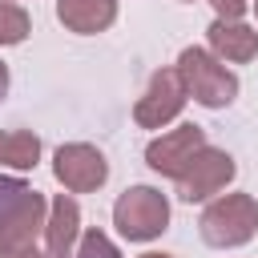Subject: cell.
<instances>
[{
	"label": "cell",
	"mask_w": 258,
	"mask_h": 258,
	"mask_svg": "<svg viewBox=\"0 0 258 258\" xmlns=\"http://www.w3.org/2000/svg\"><path fill=\"white\" fill-rule=\"evenodd\" d=\"M206 40L222 64H246L258 56V28H250L242 20H214L206 28Z\"/></svg>",
	"instance_id": "cell-9"
},
{
	"label": "cell",
	"mask_w": 258,
	"mask_h": 258,
	"mask_svg": "<svg viewBox=\"0 0 258 258\" xmlns=\"http://www.w3.org/2000/svg\"><path fill=\"white\" fill-rule=\"evenodd\" d=\"M24 194H28V181H20V177H4V173H0V222L12 214V206H16Z\"/></svg>",
	"instance_id": "cell-15"
},
{
	"label": "cell",
	"mask_w": 258,
	"mask_h": 258,
	"mask_svg": "<svg viewBox=\"0 0 258 258\" xmlns=\"http://www.w3.org/2000/svg\"><path fill=\"white\" fill-rule=\"evenodd\" d=\"M210 8L218 12V20H242V12L250 8V0H210Z\"/></svg>",
	"instance_id": "cell-16"
},
{
	"label": "cell",
	"mask_w": 258,
	"mask_h": 258,
	"mask_svg": "<svg viewBox=\"0 0 258 258\" xmlns=\"http://www.w3.org/2000/svg\"><path fill=\"white\" fill-rule=\"evenodd\" d=\"M28 258H40V254H28Z\"/></svg>",
	"instance_id": "cell-19"
},
{
	"label": "cell",
	"mask_w": 258,
	"mask_h": 258,
	"mask_svg": "<svg viewBox=\"0 0 258 258\" xmlns=\"http://www.w3.org/2000/svg\"><path fill=\"white\" fill-rule=\"evenodd\" d=\"M52 177L69 194H93L109 181V161L97 145L89 141H69L52 153Z\"/></svg>",
	"instance_id": "cell-6"
},
{
	"label": "cell",
	"mask_w": 258,
	"mask_h": 258,
	"mask_svg": "<svg viewBox=\"0 0 258 258\" xmlns=\"http://www.w3.org/2000/svg\"><path fill=\"white\" fill-rule=\"evenodd\" d=\"M185 101H189V97H185V85H181L177 69H157V73L149 77L145 93H141L137 105H133V121H137L141 129H165L169 121L181 117Z\"/></svg>",
	"instance_id": "cell-7"
},
{
	"label": "cell",
	"mask_w": 258,
	"mask_h": 258,
	"mask_svg": "<svg viewBox=\"0 0 258 258\" xmlns=\"http://www.w3.org/2000/svg\"><path fill=\"white\" fill-rule=\"evenodd\" d=\"M198 230H202V242L206 246H218V250L246 246L258 234V202L250 194H218L202 210Z\"/></svg>",
	"instance_id": "cell-2"
},
{
	"label": "cell",
	"mask_w": 258,
	"mask_h": 258,
	"mask_svg": "<svg viewBox=\"0 0 258 258\" xmlns=\"http://www.w3.org/2000/svg\"><path fill=\"white\" fill-rule=\"evenodd\" d=\"M202 145H206V129H202V125H177V129H169V133H161V137L149 141L145 161H149L153 173L177 181V177L185 173V165L198 157Z\"/></svg>",
	"instance_id": "cell-8"
},
{
	"label": "cell",
	"mask_w": 258,
	"mask_h": 258,
	"mask_svg": "<svg viewBox=\"0 0 258 258\" xmlns=\"http://www.w3.org/2000/svg\"><path fill=\"white\" fill-rule=\"evenodd\" d=\"M141 258H173V254H161V250H149V254H141Z\"/></svg>",
	"instance_id": "cell-18"
},
{
	"label": "cell",
	"mask_w": 258,
	"mask_h": 258,
	"mask_svg": "<svg viewBox=\"0 0 258 258\" xmlns=\"http://www.w3.org/2000/svg\"><path fill=\"white\" fill-rule=\"evenodd\" d=\"M177 77L185 85V97H194L202 109H226L234 97H238V77L210 52V48H181L177 52Z\"/></svg>",
	"instance_id": "cell-1"
},
{
	"label": "cell",
	"mask_w": 258,
	"mask_h": 258,
	"mask_svg": "<svg viewBox=\"0 0 258 258\" xmlns=\"http://www.w3.org/2000/svg\"><path fill=\"white\" fill-rule=\"evenodd\" d=\"M4 93H8V64L0 60V101H4Z\"/></svg>",
	"instance_id": "cell-17"
},
{
	"label": "cell",
	"mask_w": 258,
	"mask_h": 258,
	"mask_svg": "<svg viewBox=\"0 0 258 258\" xmlns=\"http://www.w3.org/2000/svg\"><path fill=\"white\" fill-rule=\"evenodd\" d=\"M113 226L129 242H153L169 230V198L153 185H129L113 202Z\"/></svg>",
	"instance_id": "cell-3"
},
{
	"label": "cell",
	"mask_w": 258,
	"mask_h": 258,
	"mask_svg": "<svg viewBox=\"0 0 258 258\" xmlns=\"http://www.w3.org/2000/svg\"><path fill=\"white\" fill-rule=\"evenodd\" d=\"M40 161V137L28 129H0V165L4 169H36Z\"/></svg>",
	"instance_id": "cell-12"
},
{
	"label": "cell",
	"mask_w": 258,
	"mask_h": 258,
	"mask_svg": "<svg viewBox=\"0 0 258 258\" xmlns=\"http://www.w3.org/2000/svg\"><path fill=\"white\" fill-rule=\"evenodd\" d=\"M28 12H24V4H16V0H0V48H8V44H20L24 36H28Z\"/></svg>",
	"instance_id": "cell-13"
},
{
	"label": "cell",
	"mask_w": 258,
	"mask_h": 258,
	"mask_svg": "<svg viewBox=\"0 0 258 258\" xmlns=\"http://www.w3.org/2000/svg\"><path fill=\"white\" fill-rule=\"evenodd\" d=\"M56 20L77 36H93L117 20V0H56Z\"/></svg>",
	"instance_id": "cell-11"
},
{
	"label": "cell",
	"mask_w": 258,
	"mask_h": 258,
	"mask_svg": "<svg viewBox=\"0 0 258 258\" xmlns=\"http://www.w3.org/2000/svg\"><path fill=\"white\" fill-rule=\"evenodd\" d=\"M254 4H258V0H254Z\"/></svg>",
	"instance_id": "cell-20"
},
{
	"label": "cell",
	"mask_w": 258,
	"mask_h": 258,
	"mask_svg": "<svg viewBox=\"0 0 258 258\" xmlns=\"http://www.w3.org/2000/svg\"><path fill=\"white\" fill-rule=\"evenodd\" d=\"M81 238V206L69 194H56L48 202V222H44V254L48 258H69Z\"/></svg>",
	"instance_id": "cell-10"
},
{
	"label": "cell",
	"mask_w": 258,
	"mask_h": 258,
	"mask_svg": "<svg viewBox=\"0 0 258 258\" xmlns=\"http://www.w3.org/2000/svg\"><path fill=\"white\" fill-rule=\"evenodd\" d=\"M44 222H48V198L28 185V194L0 222V258H28V254H36V242L44 238Z\"/></svg>",
	"instance_id": "cell-4"
},
{
	"label": "cell",
	"mask_w": 258,
	"mask_h": 258,
	"mask_svg": "<svg viewBox=\"0 0 258 258\" xmlns=\"http://www.w3.org/2000/svg\"><path fill=\"white\" fill-rule=\"evenodd\" d=\"M69 258H121V250L105 230H81V238H77Z\"/></svg>",
	"instance_id": "cell-14"
},
{
	"label": "cell",
	"mask_w": 258,
	"mask_h": 258,
	"mask_svg": "<svg viewBox=\"0 0 258 258\" xmlns=\"http://www.w3.org/2000/svg\"><path fill=\"white\" fill-rule=\"evenodd\" d=\"M234 173H238V165H234V157L226 153V149H218V145H202L198 149V157L185 165V173L177 177V198L181 202H210V198H218L230 181H234Z\"/></svg>",
	"instance_id": "cell-5"
}]
</instances>
